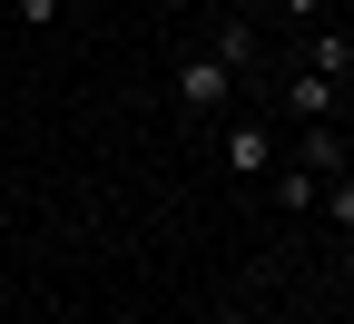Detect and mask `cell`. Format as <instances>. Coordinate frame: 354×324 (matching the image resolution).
I'll list each match as a JSON object with an SVG mask.
<instances>
[{"instance_id": "obj_1", "label": "cell", "mask_w": 354, "mask_h": 324, "mask_svg": "<svg viewBox=\"0 0 354 324\" xmlns=\"http://www.w3.org/2000/svg\"><path fill=\"white\" fill-rule=\"evenodd\" d=\"M227 88H236V69H216V59H187V69H177V108H216V99H227Z\"/></svg>"}, {"instance_id": "obj_2", "label": "cell", "mask_w": 354, "mask_h": 324, "mask_svg": "<svg viewBox=\"0 0 354 324\" xmlns=\"http://www.w3.org/2000/svg\"><path fill=\"white\" fill-rule=\"evenodd\" d=\"M295 167H315V177H344V167H354V148H344V128H325V118H315V128L295 137Z\"/></svg>"}, {"instance_id": "obj_3", "label": "cell", "mask_w": 354, "mask_h": 324, "mask_svg": "<svg viewBox=\"0 0 354 324\" xmlns=\"http://www.w3.org/2000/svg\"><path fill=\"white\" fill-rule=\"evenodd\" d=\"M227 167H236V177H266V167H276V137H266L256 118H236V128H227Z\"/></svg>"}, {"instance_id": "obj_4", "label": "cell", "mask_w": 354, "mask_h": 324, "mask_svg": "<svg viewBox=\"0 0 354 324\" xmlns=\"http://www.w3.org/2000/svg\"><path fill=\"white\" fill-rule=\"evenodd\" d=\"M286 99H295L305 128H315V118H335V79H325V69H305V79H286Z\"/></svg>"}, {"instance_id": "obj_5", "label": "cell", "mask_w": 354, "mask_h": 324, "mask_svg": "<svg viewBox=\"0 0 354 324\" xmlns=\"http://www.w3.org/2000/svg\"><path fill=\"white\" fill-rule=\"evenodd\" d=\"M266 177H276V197H286L295 216H305V207H315V187H325V177H315V167H266Z\"/></svg>"}, {"instance_id": "obj_6", "label": "cell", "mask_w": 354, "mask_h": 324, "mask_svg": "<svg viewBox=\"0 0 354 324\" xmlns=\"http://www.w3.org/2000/svg\"><path fill=\"white\" fill-rule=\"evenodd\" d=\"M256 59V30L246 20H216V69H246Z\"/></svg>"}, {"instance_id": "obj_7", "label": "cell", "mask_w": 354, "mask_h": 324, "mask_svg": "<svg viewBox=\"0 0 354 324\" xmlns=\"http://www.w3.org/2000/svg\"><path fill=\"white\" fill-rule=\"evenodd\" d=\"M305 69H325V79L354 69V39H344V30H315V59H305Z\"/></svg>"}, {"instance_id": "obj_8", "label": "cell", "mask_w": 354, "mask_h": 324, "mask_svg": "<svg viewBox=\"0 0 354 324\" xmlns=\"http://www.w3.org/2000/svg\"><path fill=\"white\" fill-rule=\"evenodd\" d=\"M10 10H20L30 30H50V20H59V0H10Z\"/></svg>"}, {"instance_id": "obj_9", "label": "cell", "mask_w": 354, "mask_h": 324, "mask_svg": "<svg viewBox=\"0 0 354 324\" xmlns=\"http://www.w3.org/2000/svg\"><path fill=\"white\" fill-rule=\"evenodd\" d=\"M325 207H335V226H354V177H335V197H325Z\"/></svg>"}, {"instance_id": "obj_10", "label": "cell", "mask_w": 354, "mask_h": 324, "mask_svg": "<svg viewBox=\"0 0 354 324\" xmlns=\"http://www.w3.org/2000/svg\"><path fill=\"white\" fill-rule=\"evenodd\" d=\"M286 10H295V20H315V10H325V0H286Z\"/></svg>"}]
</instances>
